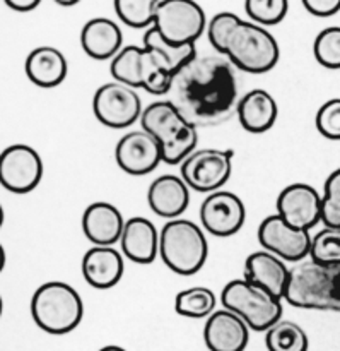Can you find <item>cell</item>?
<instances>
[{"label":"cell","instance_id":"5b68a950","mask_svg":"<svg viewBox=\"0 0 340 351\" xmlns=\"http://www.w3.org/2000/svg\"><path fill=\"white\" fill-rule=\"evenodd\" d=\"M221 55L239 71L265 74L279 62L280 48L267 27L241 19L229 33Z\"/></svg>","mask_w":340,"mask_h":351},{"label":"cell","instance_id":"d4e9b609","mask_svg":"<svg viewBox=\"0 0 340 351\" xmlns=\"http://www.w3.org/2000/svg\"><path fill=\"white\" fill-rule=\"evenodd\" d=\"M236 115L243 129L252 134H262L274 127L279 115V106L269 91L252 89L239 98Z\"/></svg>","mask_w":340,"mask_h":351},{"label":"cell","instance_id":"9a60e30c","mask_svg":"<svg viewBox=\"0 0 340 351\" xmlns=\"http://www.w3.org/2000/svg\"><path fill=\"white\" fill-rule=\"evenodd\" d=\"M115 160L125 173L140 177L154 171L163 163V149L146 130H133L120 137L115 147Z\"/></svg>","mask_w":340,"mask_h":351},{"label":"cell","instance_id":"603a6c76","mask_svg":"<svg viewBox=\"0 0 340 351\" xmlns=\"http://www.w3.org/2000/svg\"><path fill=\"white\" fill-rule=\"evenodd\" d=\"M81 45L88 57L94 60H113L123 50V33L115 21L92 17L82 27Z\"/></svg>","mask_w":340,"mask_h":351},{"label":"cell","instance_id":"4fadbf2b","mask_svg":"<svg viewBox=\"0 0 340 351\" xmlns=\"http://www.w3.org/2000/svg\"><path fill=\"white\" fill-rule=\"evenodd\" d=\"M246 219L245 202L229 191L212 192L200 206L202 228L214 237H233L243 228Z\"/></svg>","mask_w":340,"mask_h":351},{"label":"cell","instance_id":"d6986e66","mask_svg":"<svg viewBox=\"0 0 340 351\" xmlns=\"http://www.w3.org/2000/svg\"><path fill=\"white\" fill-rule=\"evenodd\" d=\"M243 278L284 300L289 287L291 269L286 266V261L280 257L267 250H257L246 257Z\"/></svg>","mask_w":340,"mask_h":351},{"label":"cell","instance_id":"83f0119b","mask_svg":"<svg viewBox=\"0 0 340 351\" xmlns=\"http://www.w3.org/2000/svg\"><path fill=\"white\" fill-rule=\"evenodd\" d=\"M269 351H308L310 339L306 331L293 321H279L265 332Z\"/></svg>","mask_w":340,"mask_h":351},{"label":"cell","instance_id":"74e56055","mask_svg":"<svg viewBox=\"0 0 340 351\" xmlns=\"http://www.w3.org/2000/svg\"><path fill=\"white\" fill-rule=\"evenodd\" d=\"M99 351H127V350L122 348V346H118V345H106V346H103Z\"/></svg>","mask_w":340,"mask_h":351},{"label":"cell","instance_id":"ac0fdd59","mask_svg":"<svg viewBox=\"0 0 340 351\" xmlns=\"http://www.w3.org/2000/svg\"><path fill=\"white\" fill-rule=\"evenodd\" d=\"M127 219L116 206L98 201L86 208L82 215V232L94 247H113L122 240Z\"/></svg>","mask_w":340,"mask_h":351},{"label":"cell","instance_id":"7402d4cb","mask_svg":"<svg viewBox=\"0 0 340 351\" xmlns=\"http://www.w3.org/2000/svg\"><path fill=\"white\" fill-rule=\"evenodd\" d=\"M125 271L123 254L115 247H91L82 257V276L96 290H109Z\"/></svg>","mask_w":340,"mask_h":351},{"label":"cell","instance_id":"1f68e13d","mask_svg":"<svg viewBox=\"0 0 340 351\" xmlns=\"http://www.w3.org/2000/svg\"><path fill=\"white\" fill-rule=\"evenodd\" d=\"M245 10L252 23L259 26H274L279 24L289 10L287 0H246Z\"/></svg>","mask_w":340,"mask_h":351},{"label":"cell","instance_id":"7c38bea8","mask_svg":"<svg viewBox=\"0 0 340 351\" xmlns=\"http://www.w3.org/2000/svg\"><path fill=\"white\" fill-rule=\"evenodd\" d=\"M43 178V160L26 144H12L0 156V184L14 194H27Z\"/></svg>","mask_w":340,"mask_h":351},{"label":"cell","instance_id":"8992f818","mask_svg":"<svg viewBox=\"0 0 340 351\" xmlns=\"http://www.w3.org/2000/svg\"><path fill=\"white\" fill-rule=\"evenodd\" d=\"M207 256V239L197 223L178 218L161 228L159 257L173 273L192 276L204 267Z\"/></svg>","mask_w":340,"mask_h":351},{"label":"cell","instance_id":"277c9868","mask_svg":"<svg viewBox=\"0 0 340 351\" xmlns=\"http://www.w3.org/2000/svg\"><path fill=\"white\" fill-rule=\"evenodd\" d=\"M284 300L298 308L340 312V266L324 267L303 261L291 269Z\"/></svg>","mask_w":340,"mask_h":351},{"label":"cell","instance_id":"836d02e7","mask_svg":"<svg viewBox=\"0 0 340 351\" xmlns=\"http://www.w3.org/2000/svg\"><path fill=\"white\" fill-rule=\"evenodd\" d=\"M317 129L325 139L340 141V98H332L318 108Z\"/></svg>","mask_w":340,"mask_h":351},{"label":"cell","instance_id":"6da1fadb","mask_svg":"<svg viewBox=\"0 0 340 351\" xmlns=\"http://www.w3.org/2000/svg\"><path fill=\"white\" fill-rule=\"evenodd\" d=\"M166 99L195 129L221 125L238 110L235 65L222 55H197L173 75Z\"/></svg>","mask_w":340,"mask_h":351},{"label":"cell","instance_id":"44dd1931","mask_svg":"<svg viewBox=\"0 0 340 351\" xmlns=\"http://www.w3.org/2000/svg\"><path fill=\"white\" fill-rule=\"evenodd\" d=\"M161 232L156 225L144 216L127 219L120 249L129 261L135 264H153L159 256Z\"/></svg>","mask_w":340,"mask_h":351},{"label":"cell","instance_id":"f35d334b","mask_svg":"<svg viewBox=\"0 0 340 351\" xmlns=\"http://www.w3.org/2000/svg\"><path fill=\"white\" fill-rule=\"evenodd\" d=\"M58 5H64V7H70V5H77V0H70V2H64V0H57Z\"/></svg>","mask_w":340,"mask_h":351},{"label":"cell","instance_id":"7a4b0ae2","mask_svg":"<svg viewBox=\"0 0 340 351\" xmlns=\"http://www.w3.org/2000/svg\"><path fill=\"white\" fill-rule=\"evenodd\" d=\"M142 130L154 137L163 149V163L181 165L197 151L198 129L185 120L176 106L168 99L154 101L140 117Z\"/></svg>","mask_w":340,"mask_h":351},{"label":"cell","instance_id":"4dcf8cb0","mask_svg":"<svg viewBox=\"0 0 340 351\" xmlns=\"http://www.w3.org/2000/svg\"><path fill=\"white\" fill-rule=\"evenodd\" d=\"M313 53L318 64L325 69H340V26H328L317 34Z\"/></svg>","mask_w":340,"mask_h":351},{"label":"cell","instance_id":"e575fe53","mask_svg":"<svg viewBox=\"0 0 340 351\" xmlns=\"http://www.w3.org/2000/svg\"><path fill=\"white\" fill-rule=\"evenodd\" d=\"M241 21V17L236 16L235 12H219L215 14L211 19V23L207 24V36L211 41L212 47L215 48L219 55L224 50L226 40H228L229 33L233 31V27Z\"/></svg>","mask_w":340,"mask_h":351},{"label":"cell","instance_id":"2e32d148","mask_svg":"<svg viewBox=\"0 0 340 351\" xmlns=\"http://www.w3.org/2000/svg\"><path fill=\"white\" fill-rule=\"evenodd\" d=\"M159 69H166L161 58L147 47H123V50L112 60L109 71L116 82L130 88H146L151 75ZM171 72V71H170Z\"/></svg>","mask_w":340,"mask_h":351},{"label":"cell","instance_id":"8fae6325","mask_svg":"<svg viewBox=\"0 0 340 351\" xmlns=\"http://www.w3.org/2000/svg\"><path fill=\"white\" fill-rule=\"evenodd\" d=\"M257 237L263 250L280 257L283 261L300 264L310 257L311 240H313L311 233L289 225L279 215L267 216L260 223Z\"/></svg>","mask_w":340,"mask_h":351},{"label":"cell","instance_id":"3957f363","mask_svg":"<svg viewBox=\"0 0 340 351\" xmlns=\"http://www.w3.org/2000/svg\"><path fill=\"white\" fill-rule=\"evenodd\" d=\"M31 315L41 331L53 336L72 332L84 317V304L74 287L64 281H48L31 298Z\"/></svg>","mask_w":340,"mask_h":351},{"label":"cell","instance_id":"d6a6232c","mask_svg":"<svg viewBox=\"0 0 340 351\" xmlns=\"http://www.w3.org/2000/svg\"><path fill=\"white\" fill-rule=\"evenodd\" d=\"M322 223L327 228L340 230V168L332 171L324 185Z\"/></svg>","mask_w":340,"mask_h":351},{"label":"cell","instance_id":"52a82bcc","mask_svg":"<svg viewBox=\"0 0 340 351\" xmlns=\"http://www.w3.org/2000/svg\"><path fill=\"white\" fill-rule=\"evenodd\" d=\"M221 302L226 311L239 315L253 331L267 332L283 321V300L245 278L229 281L222 288Z\"/></svg>","mask_w":340,"mask_h":351},{"label":"cell","instance_id":"e0dca14e","mask_svg":"<svg viewBox=\"0 0 340 351\" xmlns=\"http://www.w3.org/2000/svg\"><path fill=\"white\" fill-rule=\"evenodd\" d=\"M204 341L211 351H245L250 328L231 311H215L204 326Z\"/></svg>","mask_w":340,"mask_h":351},{"label":"cell","instance_id":"8d00e7d4","mask_svg":"<svg viewBox=\"0 0 340 351\" xmlns=\"http://www.w3.org/2000/svg\"><path fill=\"white\" fill-rule=\"evenodd\" d=\"M40 0H5V5L16 12H29L40 5Z\"/></svg>","mask_w":340,"mask_h":351},{"label":"cell","instance_id":"f1b7e54d","mask_svg":"<svg viewBox=\"0 0 340 351\" xmlns=\"http://www.w3.org/2000/svg\"><path fill=\"white\" fill-rule=\"evenodd\" d=\"M159 0H115V12L127 26L135 29H151L156 23Z\"/></svg>","mask_w":340,"mask_h":351},{"label":"cell","instance_id":"9c48e42d","mask_svg":"<svg viewBox=\"0 0 340 351\" xmlns=\"http://www.w3.org/2000/svg\"><path fill=\"white\" fill-rule=\"evenodd\" d=\"M233 149L202 147L180 165L181 178L195 192H218L233 173Z\"/></svg>","mask_w":340,"mask_h":351},{"label":"cell","instance_id":"d590c367","mask_svg":"<svg viewBox=\"0 0 340 351\" xmlns=\"http://www.w3.org/2000/svg\"><path fill=\"white\" fill-rule=\"evenodd\" d=\"M303 7L315 17H332L340 10V0H303Z\"/></svg>","mask_w":340,"mask_h":351},{"label":"cell","instance_id":"ffe728a7","mask_svg":"<svg viewBox=\"0 0 340 351\" xmlns=\"http://www.w3.org/2000/svg\"><path fill=\"white\" fill-rule=\"evenodd\" d=\"M190 191L187 182L178 175H161L149 185L147 204L161 218L178 219L190 204Z\"/></svg>","mask_w":340,"mask_h":351},{"label":"cell","instance_id":"ba28073f","mask_svg":"<svg viewBox=\"0 0 340 351\" xmlns=\"http://www.w3.org/2000/svg\"><path fill=\"white\" fill-rule=\"evenodd\" d=\"M154 27L166 43L188 47L207 29L205 12L194 0H159Z\"/></svg>","mask_w":340,"mask_h":351},{"label":"cell","instance_id":"f546056e","mask_svg":"<svg viewBox=\"0 0 340 351\" xmlns=\"http://www.w3.org/2000/svg\"><path fill=\"white\" fill-rule=\"evenodd\" d=\"M310 261L324 267L340 266V230L325 226L313 237Z\"/></svg>","mask_w":340,"mask_h":351},{"label":"cell","instance_id":"cb8c5ba5","mask_svg":"<svg viewBox=\"0 0 340 351\" xmlns=\"http://www.w3.org/2000/svg\"><path fill=\"white\" fill-rule=\"evenodd\" d=\"M29 81L38 88L50 89L60 86L68 72L65 55L55 47H38L29 51L24 64Z\"/></svg>","mask_w":340,"mask_h":351},{"label":"cell","instance_id":"484cf974","mask_svg":"<svg viewBox=\"0 0 340 351\" xmlns=\"http://www.w3.org/2000/svg\"><path fill=\"white\" fill-rule=\"evenodd\" d=\"M144 47L151 48L161 58L164 67L173 72V74H176L181 67H185L188 62H192L197 57V48H195V45L173 47V45L166 43L161 38V34L157 33V29L154 26L151 29H147L146 34H144Z\"/></svg>","mask_w":340,"mask_h":351},{"label":"cell","instance_id":"4316f807","mask_svg":"<svg viewBox=\"0 0 340 351\" xmlns=\"http://www.w3.org/2000/svg\"><path fill=\"white\" fill-rule=\"evenodd\" d=\"M215 304H218V298L211 288L192 287L176 295L174 311L181 317L209 319L215 312Z\"/></svg>","mask_w":340,"mask_h":351},{"label":"cell","instance_id":"30bf717a","mask_svg":"<svg viewBox=\"0 0 340 351\" xmlns=\"http://www.w3.org/2000/svg\"><path fill=\"white\" fill-rule=\"evenodd\" d=\"M92 112L105 127L125 129L142 117V99L130 86L106 82L92 96Z\"/></svg>","mask_w":340,"mask_h":351},{"label":"cell","instance_id":"5bb4252c","mask_svg":"<svg viewBox=\"0 0 340 351\" xmlns=\"http://www.w3.org/2000/svg\"><path fill=\"white\" fill-rule=\"evenodd\" d=\"M324 195L308 184H291L277 197V215L289 225L310 232L322 221Z\"/></svg>","mask_w":340,"mask_h":351}]
</instances>
